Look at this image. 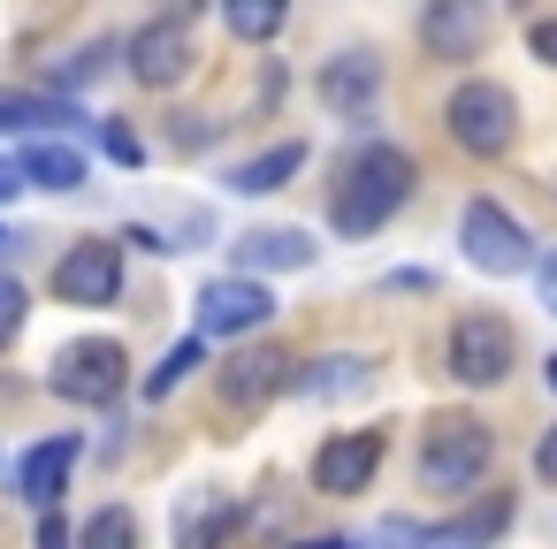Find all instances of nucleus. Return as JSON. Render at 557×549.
Segmentation results:
<instances>
[{"instance_id": "1", "label": "nucleus", "mask_w": 557, "mask_h": 549, "mask_svg": "<svg viewBox=\"0 0 557 549\" xmlns=\"http://www.w3.org/2000/svg\"><path fill=\"white\" fill-rule=\"evenodd\" d=\"M412 184H420V169H412V153H405V146H389V138L359 146V153L336 169L329 229H336V237H374V229L412 199Z\"/></svg>"}, {"instance_id": "2", "label": "nucleus", "mask_w": 557, "mask_h": 549, "mask_svg": "<svg viewBox=\"0 0 557 549\" xmlns=\"http://www.w3.org/2000/svg\"><path fill=\"white\" fill-rule=\"evenodd\" d=\"M443 130H450L473 161H496V153H511V138H519V100H511L504 85L473 77V85H458V92H450Z\"/></svg>"}, {"instance_id": "3", "label": "nucleus", "mask_w": 557, "mask_h": 549, "mask_svg": "<svg viewBox=\"0 0 557 549\" xmlns=\"http://www.w3.org/2000/svg\"><path fill=\"white\" fill-rule=\"evenodd\" d=\"M488 458H496L488 420L458 412V420H443V427L428 435V450H420V481H428V488H443V496H466V488L488 473Z\"/></svg>"}, {"instance_id": "4", "label": "nucleus", "mask_w": 557, "mask_h": 549, "mask_svg": "<svg viewBox=\"0 0 557 549\" xmlns=\"http://www.w3.org/2000/svg\"><path fill=\"white\" fill-rule=\"evenodd\" d=\"M443 359H450V382H466V389H496V382L511 374V359H519V328L496 321V313H466V321H450Z\"/></svg>"}, {"instance_id": "5", "label": "nucleus", "mask_w": 557, "mask_h": 549, "mask_svg": "<svg viewBox=\"0 0 557 549\" xmlns=\"http://www.w3.org/2000/svg\"><path fill=\"white\" fill-rule=\"evenodd\" d=\"M47 382H54V397H70V404H115L123 382H131V359H123L115 336H85V344H70V351L54 359Z\"/></svg>"}, {"instance_id": "6", "label": "nucleus", "mask_w": 557, "mask_h": 549, "mask_svg": "<svg viewBox=\"0 0 557 549\" xmlns=\"http://www.w3.org/2000/svg\"><path fill=\"white\" fill-rule=\"evenodd\" d=\"M458 245H466V260H473L481 275H519V267L534 260V237H527V222H519V214H504L496 199H473V207H466V222H458Z\"/></svg>"}, {"instance_id": "7", "label": "nucleus", "mask_w": 557, "mask_h": 549, "mask_svg": "<svg viewBox=\"0 0 557 549\" xmlns=\"http://www.w3.org/2000/svg\"><path fill=\"white\" fill-rule=\"evenodd\" d=\"M54 298L62 305H115L123 298V252L108 237H85L54 260Z\"/></svg>"}, {"instance_id": "8", "label": "nucleus", "mask_w": 557, "mask_h": 549, "mask_svg": "<svg viewBox=\"0 0 557 549\" xmlns=\"http://www.w3.org/2000/svg\"><path fill=\"white\" fill-rule=\"evenodd\" d=\"M275 321V290L252 283V275H230V283H207L199 290V344L207 336H252Z\"/></svg>"}, {"instance_id": "9", "label": "nucleus", "mask_w": 557, "mask_h": 549, "mask_svg": "<svg viewBox=\"0 0 557 549\" xmlns=\"http://www.w3.org/2000/svg\"><path fill=\"white\" fill-rule=\"evenodd\" d=\"M131 77H138L146 92H169V85H184V77H191V24H184V16H161V24H146V32L131 39Z\"/></svg>"}, {"instance_id": "10", "label": "nucleus", "mask_w": 557, "mask_h": 549, "mask_svg": "<svg viewBox=\"0 0 557 549\" xmlns=\"http://www.w3.org/2000/svg\"><path fill=\"white\" fill-rule=\"evenodd\" d=\"M374 465H382V435H374V427L329 435V442L313 450V488H329V496H359V488H374Z\"/></svg>"}, {"instance_id": "11", "label": "nucleus", "mask_w": 557, "mask_h": 549, "mask_svg": "<svg viewBox=\"0 0 557 549\" xmlns=\"http://www.w3.org/2000/svg\"><path fill=\"white\" fill-rule=\"evenodd\" d=\"M283 382H290V359H283V351H260V344H252V351H237V359L214 374V389H222V404H230V412H260Z\"/></svg>"}, {"instance_id": "12", "label": "nucleus", "mask_w": 557, "mask_h": 549, "mask_svg": "<svg viewBox=\"0 0 557 549\" xmlns=\"http://www.w3.org/2000/svg\"><path fill=\"white\" fill-rule=\"evenodd\" d=\"M504 526H511V496H481V503L458 511L450 526H405V519H397V534H405V541H428V549H488Z\"/></svg>"}, {"instance_id": "13", "label": "nucleus", "mask_w": 557, "mask_h": 549, "mask_svg": "<svg viewBox=\"0 0 557 549\" xmlns=\"http://www.w3.org/2000/svg\"><path fill=\"white\" fill-rule=\"evenodd\" d=\"M481 39H488V16L473 9V0H435V9L420 16V47L435 62H466V54H481Z\"/></svg>"}, {"instance_id": "14", "label": "nucleus", "mask_w": 557, "mask_h": 549, "mask_svg": "<svg viewBox=\"0 0 557 549\" xmlns=\"http://www.w3.org/2000/svg\"><path fill=\"white\" fill-rule=\"evenodd\" d=\"M230 534H237L230 488H191L176 503V549H230Z\"/></svg>"}, {"instance_id": "15", "label": "nucleus", "mask_w": 557, "mask_h": 549, "mask_svg": "<svg viewBox=\"0 0 557 549\" xmlns=\"http://www.w3.org/2000/svg\"><path fill=\"white\" fill-rule=\"evenodd\" d=\"M374 92H382V62H374L367 47H351V54H336V62L321 70V100H329L336 115H367Z\"/></svg>"}, {"instance_id": "16", "label": "nucleus", "mask_w": 557, "mask_h": 549, "mask_svg": "<svg viewBox=\"0 0 557 549\" xmlns=\"http://www.w3.org/2000/svg\"><path fill=\"white\" fill-rule=\"evenodd\" d=\"M70 465H77V435L32 442V450H24V465H16V496H32V503H47V511H54V496L70 488Z\"/></svg>"}, {"instance_id": "17", "label": "nucleus", "mask_w": 557, "mask_h": 549, "mask_svg": "<svg viewBox=\"0 0 557 549\" xmlns=\"http://www.w3.org/2000/svg\"><path fill=\"white\" fill-rule=\"evenodd\" d=\"M237 267H313V245H306V229H252V237H237Z\"/></svg>"}, {"instance_id": "18", "label": "nucleus", "mask_w": 557, "mask_h": 549, "mask_svg": "<svg viewBox=\"0 0 557 549\" xmlns=\"http://www.w3.org/2000/svg\"><path fill=\"white\" fill-rule=\"evenodd\" d=\"M16 184H39V191H77V184H85V161H77L70 146H24Z\"/></svg>"}, {"instance_id": "19", "label": "nucleus", "mask_w": 557, "mask_h": 549, "mask_svg": "<svg viewBox=\"0 0 557 549\" xmlns=\"http://www.w3.org/2000/svg\"><path fill=\"white\" fill-rule=\"evenodd\" d=\"M306 169V146L290 138V146H275V153H260V161H245L237 176H230V191H245V199H260V191H283L290 176Z\"/></svg>"}, {"instance_id": "20", "label": "nucleus", "mask_w": 557, "mask_h": 549, "mask_svg": "<svg viewBox=\"0 0 557 549\" xmlns=\"http://www.w3.org/2000/svg\"><path fill=\"white\" fill-rule=\"evenodd\" d=\"M39 123H77L70 100H39V92H0V130H39Z\"/></svg>"}, {"instance_id": "21", "label": "nucleus", "mask_w": 557, "mask_h": 549, "mask_svg": "<svg viewBox=\"0 0 557 549\" xmlns=\"http://www.w3.org/2000/svg\"><path fill=\"white\" fill-rule=\"evenodd\" d=\"M367 382H374L367 359H313L298 374V389H313V397H344V389H367Z\"/></svg>"}, {"instance_id": "22", "label": "nucleus", "mask_w": 557, "mask_h": 549, "mask_svg": "<svg viewBox=\"0 0 557 549\" xmlns=\"http://www.w3.org/2000/svg\"><path fill=\"white\" fill-rule=\"evenodd\" d=\"M70 549H138V519H131L123 503H108V511L85 519V534H77Z\"/></svg>"}, {"instance_id": "23", "label": "nucleus", "mask_w": 557, "mask_h": 549, "mask_svg": "<svg viewBox=\"0 0 557 549\" xmlns=\"http://www.w3.org/2000/svg\"><path fill=\"white\" fill-rule=\"evenodd\" d=\"M222 24H230L237 39H252V47H260V39H275V32H283V9H275V0H230Z\"/></svg>"}, {"instance_id": "24", "label": "nucleus", "mask_w": 557, "mask_h": 549, "mask_svg": "<svg viewBox=\"0 0 557 549\" xmlns=\"http://www.w3.org/2000/svg\"><path fill=\"white\" fill-rule=\"evenodd\" d=\"M199 359H207V344H199V336H191V344H176V351H169V359L146 374V397H169V389H176V382H184Z\"/></svg>"}, {"instance_id": "25", "label": "nucleus", "mask_w": 557, "mask_h": 549, "mask_svg": "<svg viewBox=\"0 0 557 549\" xmlns=\"http://www.w3.org/2000/svg\"><path fill=\"white\" fill-rule=\"evenodd\" d=\"M24 313H32V290L16 283V275H0V351L16 344V328H24Z\"/></svg>"}, {"instance_id": "26", "label": "nucleus", "mask_w": 557, "mask_h": 549, "mask_svg": "<svg viewBox=\"0 0 557 549\" xmlns=\"http://www.w3.org/2000/svg\"><path fill=\"white\" fill-rule=\"evenodd\" d=\"M100 146H108V161H123V169H138V161H146V146H138V130H131V123H108V130H100Z\"/></svg>"}, {"instance_id": "27", "label": "nucleus", "mask_w": 557, "mask_h": 549, "mask_svg": "<svg viewBox=\"0 0 557 549\" xmlns=\"http://www.w3.org/2000/svg\"><path fill=\"white\" fill-rule=\"evenodd\" d=\"M108 54H115V47H85L77 62H62V85H92V77L108 70Z\"/></svg>"}, {"instance_id": "28", "label": "nucleus", "mask_w": 557, "mask_h": 549, "mask_svg": "<svg viewBox=\"0 0 557 549\" xmlns=\"http://www.w3.org/2000/svg\"><path fill=\"white\" fill-rule=\"evenodd\" d=\"M527 47H534V62H549V70H557V16H542V24L527 32Z\"/></svg>"}, {"instance_id": "29", "label": "nucleus", "mask_w": 557, "mask_h": 549, "mask_svg": "<svg viewBox=\"0 0 557 549\" xmlns=\"http://www.w3.org/2000/svg\"><path fill=\"white\" fill-rule=\"evenodd\" d=\"M534 290H542V305L557 313V252H542V260H534Z\"/></svg>"}, {"instance_id": "30", "label": "nucleus", "mask_w": 557, "mask_h": 549, "mask_svg": "<svg viewBox=\"0 0 557 549\" xmlns=\"http://www.w3.org/2000/svg\"><path fill=\"white\" fill-rule=\"evenodd\" d=\"M39 549H70V526H62V511H47V519H39Z\"/></svg>"}, {"instance_id": "31", "label": "nucleus", "mask_w": 557, "mask_h": 549, "mask_svg": "<svg viewBox=\"0 0 557 549\" xmlns=\"http://www.w3.org/2000/svg\"><path fill=\"white\" fill-rule=\"evenodd\" d=\"M534 473H542V481H557V427L534 442Z\"/></svg>"}, {"instance_id": "32", "label": "nucleus", "mask_w": 557, "mask_h": 549, "mask_svg": "<svg viewBox=\"0 0 557 549\" xmlns=\"http://www.w3.org/2000/svg\"><path fill=\"white\" fill-rule=\"evenodd\" d=\"M24 184H16V161H0V199H16Z\"/></svg>"}, {"instance_id": "33", "label": "nucleus", "mask_w": 557, "mask_h": 549, "mask_svg": "<svg viewBox=\"0 0 557 549\" xmlns=\"http://www.w3.org/2000/svg\"><path fill=\"white\" fill-rule=\"evenodd\" d=\"M298 549H359V541H344V534H329V541H298Z\"/></svg>"}, {"instance_id": "34", "label": "nucleus", "mask_w": 557, "mask_h": 549, "mask_svg": "<svg viewBox=\"0 0 557 549\" xmlns=\"http://www.w3.org/2000/svg\"><path fill=\"white\" fill-rule=\"evenodd\" d=\"M549 389H557V359H549Z\"/></svg>"}, {"instance_id": "35", "label": "nucleus", "mask_w": 557, "mask_h": 549, "mask_svg": "<svg viewBox=\"0 0 557 549\" xmlns=\"http://www.w3.org/2000/svg\"><path fill=\"white\" fill-rule=\"evenodd\" d=\"M0 245H9V237H0Z\"/></svg>"}]
</instances>
